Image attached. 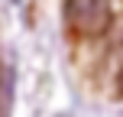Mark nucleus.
I'll use <instances>...</instances> for the list:
<instances>
[{
    "label": "nucleus",
    "mask_w": 123,
    "mask_h": 117,
    "mask_svg": "<svg viewBox=\"0 0 123 117\" xmlns=\"http://www.w3.org/2000/svg\"><path fill=\"white\" fill-rule=\"evenodd\" d=\"M65 20L71 33L84 39H100L113 26V3L110 0H65Z\"/></svg>",
    "instance_id": "obj_1"
},
{
    "label": "nucleus",
    "mask_w": 123,
    "mask_h": 117,
    "mask_svg": "<svg viewBox=\"0 0 123 117\" xmlns=\"http://www.w3.org/2000/svg\"><path fill=\"white\" fill-rule=\"evenodd\" d=\"M117 88H120V94H123V65H120V75H117Z\"/></svg>",
    "instance_id": "obj_2"
},
{
    "label": "nucleus",
    "mask_w": 123,
    "mask_h": 117,
    "mask_svg": "<svg viewBox=\"0 0 123 117\" xmlns=\"http://www.w3.org/2000/svg\"><path fill=\"white\" fill-rule=\"evenodd\" d=\"M62 117H65V114H62Z\"/></svg>",
    "instance_id": "obj_3"
}]
</instances>
